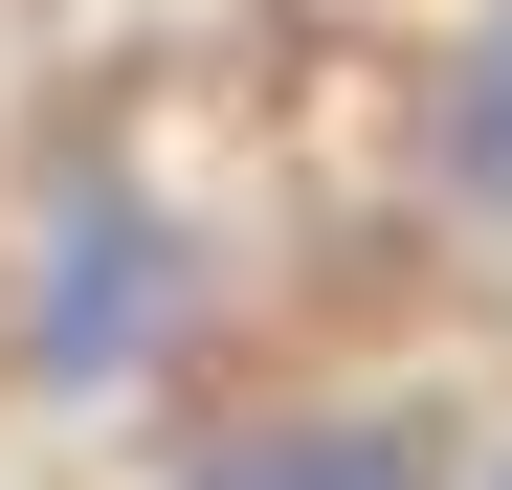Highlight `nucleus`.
<instances>
[{"label":"nucleus","mask_w":512,"mask_h":490,"mask_svg":"<svg viewBox=\"0 0 512 490\" xmlns=\"http://www.w3.org/2000/svg\"><path fill=\"white\" fill-rule=\"evenodd\" d=\"M201 312V245L156 223L112 156L90 179H45V290H23V357H45V401H112V379H156V335Z\"/></svg>","instance_id":"1"},{"label":"nucleus","mask_w":512,"mask_h":490,"mask_svg":"<svg viewBox=\"0 0 512 490\" xmlns=\"http://www.w3.org/2000/svg\"><path fill=\"white\" fill-rule=\"evenodd\" d=\"M179 490H401V424H334V401L312 424H223Z\"/></svg>","instance_id":"2"},{"label":"nucleus","mask_w":512,"mask_h":490,"mask_svg":"<svg viewBox=\"0 0 512 490\" xmlns=\"http://www.w3.org/2000/svg\"><path fill=\"white\" fill-rule=\"evenodd\" d=\"M446 201H468V223H512V0H490V45L446 67Z\"/></svg>","instance_id":"3"}]
</instances>
